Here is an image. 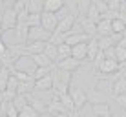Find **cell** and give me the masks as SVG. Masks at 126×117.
<instances>
[{
	"instance_id": "5bb4252c",
	"label": "cell",
	"mask_w": 126,
	"mask_h": 117,
	"mask_svg": "<svg viewBox=\"0 0 126 117\" xmlns=\"http://www.w3.org/2000/svg\"><path fill=\"white\" fill-rule=\"evenodd\" d=\"M86 97H88L90 104H106V101H108L106 95L102 92H97V90H90V92L86 93Z\"/></svg>"
},
{
	"instance_id": "d6a6232c",
	"label": "cell",
	"mask_w": 126,
	"mask_h": 117,
	"mask_svg": "<svg viewBox=\"0 0 126 117\" xmlns=\"http://www.w3.org/2000/svg\"><path fill=\"white\" fill-rule=\"evenodd\" d=\"M28 28H37L40 26V15H28Z\"/></svg>"
},
{
	"instance_id": "ab89813d",
	"label": "cell",
	"mask_w": 126,
	"mask_h": 117,
	"mask_svg": "<svg viewBox=\"0 0 126 117\" xmlns=\"http://www.w3.org/2000/svg\"><path fill=\"white\" fill-rule=\"evenodd\" d=\"M38 117H55V115H51V114H47V112H44V114H38Z\"/></svg>"
},
{
	"instance_id": "ac0fdd59",
	"label": "cell",
	"mask_w": 126,
	"mask_h": 117,
	"mask_svg": "<svg viewBox=\"0 0 126 117\" xmlns=\"http://www.w3.org/2000/svg\"><path fill=\"white\" fill-rule=\"evenodd\" d=\"M31 60L35 62V66H37V68H51V66H53V62H51V60L47 59L44 53L31 55Z\"/></svg>"
},
{
	"instance_id": "d6986e66",
	"label": "cell",
	"mask_w": 126,
	"mask_h": 117,
	"mask_svg": "<svg viewBox=\"0 0 126 117\" xmlns=\"http://www.w3.org/2000/svg\"><path fill=\"white\" fill-rule=\"evenodd\" d=\"M92 114L95 117H110L111 110L108 104H92Z\"/></svg>"
},
{
	"instance_id": "6da1fadb",
	"label": "cell",
	"mask_w": 126,
	"mask_h": 117,
	"mask_svg": "<svg viewBox=\"0 0 126 117\" xmlns=\"http://www.w3.org/2000/svg\"><path fill=\"white\" fill-rule=\"evenodd\" d=\"M75 20H77V13H68L66 17H62V18L59 20L57 28H55V31L51 33V35H66L73 29V26H75Z\"/></svg>"
},
{
	"instance_id": "1f68e13d",
	"label": "cell",
	"mask_w": 126,
	"mask_h": 117,
	"mask_svg": "<svg viewBox=\"0 0 126 117\" xmlns=\"http://www.w3.org/2000/svg\"><path fill=\"white\" fill-rule=\"evenodd\" d=\"M115 60H117L119 64L126 60V50H124V48H121V46H115Z\"/></svg>"
},
{
	"instance_id": "f546056e",
	"label": "cell",
	"mask_w": 126,
	"mask_h": 117,
	"mask_svg": "<svg viewBox=\"0 0 126 117\" xmlns=\"http://www.w3.org/2000/svg\"><path fill=\"white\" fill-rule=\"evenodd\" d=\"M106 6L110 13H119L121 9V0H106Z\"/></svg>"
},
{
	"instance_id": "e575fe53",
	"label": "cell",
	"mask_w": 126,
	"mask_h": 117,
	"mask_svg": "<svg viewBox=\"0 0 126 117\" xmlns=\"http://www.w3.org/2000/svg\"><path fill=\"white\" fill-rule=\"evenodd\" d=\"M11 9L15 11L16 15H18L20 11H24V9H26V2H24V0H16V2L13 4V6H11Z\"/></svg>"
},
{
	"instance_id": "cb8c5ba5",
	"label": "cell",
	"mask_w": 126,
	"mask_h": 117,
	"mask_svg": "<svg viewBox=\"0 0 126 117\" xmlns=\"http://www.w3.org/2000/svg\"><path fill=\"white\" fill-rule=\"evenodd\" d=\"M11 104H13V106L16 108V110L20 112L22 108H26V106L29 104V95H16V97L13 99V102H11Z\"/></svg>"
},
{
	"instance_id": "f35d334b",
	"label": "cell",
	"mask_w": 126,
	"mask_h": 117,
	"mask_svg": "<svg viewBox=\"0 0 126 117\" xmlns=\"http://www.w3.org/2000/svg\"><path fill=\"white\" fill-rule=\"evenodd\" d=\"M6 50H7V46L4 44V40H0V55H2L4 51H6Z\"/></svg>"
},
{
	"instance_id": "ffe728a7",
	"label": "cell",
	"mask_w": 126,
	"mask_h": 117,
	"mask_svg": "<svg viewBox=\"0 0 126 117\" xmlns=\"http://www.w3.org/2000/svg\"><path fill=\"white\" fill-rule=\"evenodd\" d=\"M86 44H88V42H86ZM86 44L71 46V57L75 60H79V62H82V60L86 59Z\"/></svg>"
},
{
	"instance_id": "ee69618b",
	"label": "cell",
	"mask_w": 126,
	"mask_h": 117,
	"mask_svg": "<svg viewBox=\"0 0 126 117\" xmlns=\"http://www.w3.org/2000/svg\"><path fill=\"white\" fill-rule=\"evenodd\" d=\"M123 117H126V110H124V115H123Z\"/></svg>"
},
{
	"instance_id": "e0dca14e",
	"label": "cell",
	"mask_w": 126,
	"mask_h": 117,
	"mask_svg": "<svg viewBox=\"0 0 126 117\" xmlns=\"http://www.w3.org/2000/svg\"><path fill=\"white\" fill-rule=\"evenodd\" d=\"M97 37H111V20H99Z\"/></svg>"
},
{
	"instance_id": "7402d4cb",
	"label": "cell",
	"mask_w": 126,
	"mask_h": 117,
	"mask_svg": "<svg viewBox=\"0 0 126 117\" xmlns=\"http://www.w3.org/2000/svg\"><path fill=\"white\" fill-rule=\"evenodd\" d=\"M9 77H11V68H4V66H0V92H4V90H6Z\"/></svg>"
},
{
	"instance_id": "7bdbcfd3",
	"label": "cell",
	"mask_w": 126,
	"mask_h": 117,
	"mask_svg": "<svg viewBox=\"0 0 126 117\" xmlns=\"http://www.w3.org/2000/svg\"><path fill=\"white\" fill-rule=\"evenodd\" d=\"M121 73H123V75H121V79H126V70H123Z\"/></svg>"
},
{
	"instance_id": "2e32d148",
	"label": "cell",
	"mask_w": 126,
	"mask_h": 117,
	"mask_svg": "<svg viewBox=\"0 0 126 117\" xmlns=\"http://www.w3.org/2000/svg\"><path fill=\"white\" fill-rule=\"evenodd\" d=\"M99 51H101V50H99V44H97V37L90 38V42L86 44V59L95 60V57H97Z\"/></svg>"
},
{
	"instance_id": "f1b7e54d",
	"label": "cell",
	"mask_w": 126,
	"mask_h": 117,
	"mask_svg": "<svg viewBox=\"0 0 126 117\" xmlns=\"http://www.w3.org/2000/svg\"><path fill=\"white\" fill-rule=\"evenodd\" d=\"M51 68H53V66H51ZM51 68H37V70L33 71V81L42 79V77H46V75H51Z\"/></svg>"
},
{
	"instance_id": "b9f144b4",
	"label": "cell",
	"mask_w": 126,
	"mask_h": 117,
	"mask_svg": "<svg viewBox=\"0 0 126 117\" xmlns=\"http://www.w3.org/2000/svg\"><path fill=\"white\" fill-rule=\"evenodd\" d=\"M4 102V92H0V104Z\"/></svg>"
},
{
	"instance_id": "8fae6325",
	"label": "cell",
	"mask_w": 126,
	"mask_h": 117,
	"mask_svg": "<svg viewBox=\"0 0 126 117\" xmlns=\"http://www.w3.org/2000/svg\"><path fill=\"white\" fill-rule=\"evenodd\" d=\"M42 2H44V11L53 13V15H59V11H62L66 7L64 0H42Z\"/></svg>"
},
{
	"instance_id": "4dcf8cb0",
	"label": "cell",
	"mask_w": 126,
	"mask_h": 117,
	"mask_svg": "<svg viewBox=\"0 0 126 117\" xmlns=\"http://www.w3.org/2000/svg\"><path fill=\"white\" fill-rule=\"evenodd\" d=\"M16 88H18V79H16V77L11 73L9 81H7V86H6V90H9V92H15V93H16ZM6 90H4V92H6Z\"/></svg>"
},
{
	"instance_id": "9c48e42d",
	"label": "cell",
	"mask_w": 126,
	"mask_h": 117,
	"mask_svg": "<svg viewBox=\"0 0 126 117\" xmlns=\"http://www.w3.org/2000/svg\"><path fill=\"white\" fill-rule=\"evenodd\" d=\"M80 31L84 33V35H88L90 38L97 37V24L92 22L90 18H86V17H80Z\"/></svg>"
},
{
	"instance_id": "83f0119b",
	"label": "cell",
	"mask_w": 126,
	"mask_h": 117,
	"mask_svg": "<svg viewBox=\"0 0 126 117\" xmlns=\"http://www.w3.org/2000/svg\"><path fill=\"white\" fill-rule=\"evenodd\" d=\"M18 117H38V112L35 110L31 104H28L26 108H22V110L18 112Z\"/></svg>"
},
{
	"instance_id": "9a60e30c",
	"label": "cell",
	"mask_w": 126,
	"mask_h": 117,
	"mask_svg": "<svg viewBox=\"0 0 126 117\" xmlns=\"http://www.w3.org/2000/svg\"><path fill=\"white\" fill-rule=\"evenodd\" d=\"M26 11L29 15H40L44 11V2L42 0H28L26 2Z\"/></svg>"
},
{
	"instance_id": "52a82bcc",
	"label": "cell",
	"mask_w": 126,
	"mask_h": 117,
	"mask_svg": "<svg viewBox=\"0 0 126 117\" xmlns=\"http://www.w3.org/2000/svg\"><path fill=\"white\" fill-rule=\"evenodd\" d=\"M86 42H90V37L84 33H66L64 35V44H68L69 48L77 44H86Z\"/></svg>"
},
{
	"instance_id": "8d00e7d4",
	"label": "cell",
	"mask_w": 126,
	"mask_h": 117,
	"mask_svg": "<svg viewBox=\"0 0 126 117\" xmlns=\"http://www.w3.org/2000/svg\"><path fill=\"white\" fill-rule=\"evenodd\" d=\"M117 102H119L121 106H124L126 108V93H123V95H117V97H113Z\"/></svg>"
},
{
	"instance_id": "7c38bea8",
	"label": "cell",
	"mask_w": 126,
	"mask_h": 117,
	"mask_svg": "<svg viewBox=\"0 0 126 117\" xmlns=\"http://www.w3.org/2000/svg\"><path fill=\"white\" fill-rule=\"evenodd\" d=\"M49 90H53V79H51V75H46L42 79L35 81L33 92H49Z\"/></svg>"
},
{
	"instance_id": "836d02e7",
	"label": "cell",
	"mask_w": 126,
	"mask_h": 117,
	"mask_svg": "<svg viewBox=\"0 0 126 117\" xmlns=\"http://www.w3.org/2000/svg\"><path fill=\"white\" fill-rule=\"evenodd\" d=\"M95 7H97L99 15H104V13H108V6H106V0H97V2H93Z\"/></svg>"
},
{
	"instance_id": "5b68a950",
	"label": "cell",
	"mask_w": 126,
	"mask_h": 117,
	"mask_svg": "<svg viewBox=\"0 0 126 117\" xmlns=\"http://www.w3.org/2000/svg\"><path fill=\"white\" fill-rule=\"evenodd\" d=\"M49 37H51V33H47L42 26L29 28V31H28V42H47Z\"/></svg>"
},
{
	"instance_id": "4fadbf2b",
	"label": "cell",
	"mask_w": 126,
	"mask_h": 117,
	"mask_svg": "<svg viewBox=\"0 0 126 117\" xmlns=\"http://www.w3.org/2000/svg\"><path fill=\"white\" fill-rule=\"evenodd\" d=\"M97 70L101 71V73H106V75H110V73L119 71V62H115V60H110V59H104L102 62L97 66Z\"/></svg>"
},
{
	"instance_id": "277c9868",
	"label": "cell",
	"mask_w": 126,
	"mask_h": 117,
	"mask_svg": "<svg viewBox=\"0 0 126 117\" xmlns=\"http://www.w3.org/2000/svg\"><path fill=\"white\" fill-rule=\"evenodd\" d=\"M68 95L69 99H71L73 106H75V110H79V108H82L88 102V97H86V92L82 88H69L68 90Z\"/></svg>"
},
{
	"instance_id": "f6af8a7d",
	"label": "cell",
	"mask_w": 126,
	"mask_h": 117,
	"mask_svg": "<svg viewBox=\"0 0 126 117\" xmlns=\"http://www.w3.org/2000/svg\"><path fill=\"white\" fill-rule=\"evenodd\" d=\"M0 117H7V115H0Z\"/></svg>"
},
{
	"instance_id": "8992f818",
	"label": "cell",
	"mask_w": 126,
	"mask_h": 117,
	"mask_svg": "<svg viewBox=\"0 0 126 117\" xmlns=\"http://www.w3.org/2000/svg\"><path fill=\"white\" fill-rule=\"evenodd\" d=\"M57 24H59L57 15H53V13H46V11L40 13V26L46 29L47 33H53L55 28H57Z\"/></svg>"
},
{
	"instance_id": "60d3db41",
	"label": "cell",
	"mask_w": 126,
	"mask_h": 117,
	"mask_svg": "<svg viewBox=\"0 0 126 117\" xmlns=\"http://www.w3.org/2000/svg\"><path fill=\"white\" fill-rule=\"evenodd\" d=\"M4 38V29H2V20H0V40Z\"/></svg>"
},
{
	"instance_id": "30bf717a",
	"label": "cell",
	"mask_w": 126,
	"mask_h": 117,
	"mask_svg": "<svg viewBox=\"0 0 126 117\" xmlns=\"http://www.w3.org/2000/svg\"><path fill=\"white\" fill-rule=\"evenodd\" d=\"M57 68H59V70H62V71L73 73L75 70H79V68H80V62H79V60H75L73 57H68V59H64V60H59Z\"/></svg>"
},
{
	"instance_id": "3957f363",
	"label": "cell",
	"mask_w": 126,
	"mask_h": 117,
	"mask_svg": "<svg viewBox=\"0 0 126 117\" xmlns=\"http://www.w3.org/2000/svg\"><path fill=\"white\" fill-rule=\"evenodd\" d=\"M0 20H2V29H4V33L9 31V29H15V28H16V13L13 11L9 6L4 9L2 17H0Z\"/></svg>"
},
{
	"instance_id": "d4e9b609",
	"label": "cell",
	"mask_w": 126,
	"mask_h": 117,
	"mask_svg": "<svg viewBox=\"0 0 126 117\" xmlns=\"http://www.w3.org/2000/svg\"><path fill=\"white\" fill-rule=\"evenodd\" d=\"M44 55H46V57L51 60V62H57V59H59L57 46H53V44H49V42H47V44H46V48H44Z\"/></svg>"
},
{
	"instance_id": "4316f807",
	"label": "cell",
	"mask_w": 126,
	"mask_h": 117,
	"mask_svg": "<svg viewBox=\"0 0 126 117\" xmlns=\"http://www.w3.org/2000/svg\"><path fill=\"white\" fill-rule=\"evenodd\" d=\"M57 51H59V59H57V62H59V60L68 59V57H71V48H69L68 44H60V46H57Z\"/></svg>"
},
{
	"instance_id": "7a4b0ae2",
	"label": "cell",
	"mask_w": 126,
	"mask_h": 117,
	"mask_svg": "<svg viewBox=\"0 0 126 117\" xmlns=\"http://www.w3.org/2000/svg\"><path fill=\"white\" fill-rule=\"evenodd\" d=\"M13 70H16V71H24V73H28V75H31V77H33V71L37 70V66H35V62L31 60V57H29V55H20L18 60L13 64Z\"/></svg>"
},
{
	"instance_id": "d590c367",
	"label": "cell",
	"mask_w": 126,
	"mask_h": 117,
	"mask_svg": "<svg viewBox=\"0 0 126 117\" xmlns=\"http://www.w3.org/2000/svg\"><path fill=\"white\" fill-rule=\"evenodd\" d=\"M6 115H7V117H18V110H16V108L11 104V102H7V110H6Z\"/></svg>"
},
{
	"instance_id": "484cf974",
	"label": "cell",
	"mask_w": 126,
	"mask_h": 117,
	"mask_svg": "<svg viewBox=\"0 0 126 117\" xmlns=\"http://www.w3.org/2000/svg\"><path fill=\"white\" fill-rule=\"evenodd\" d=\"M86 18H90V20H92V22H95V24L101 20V15H99V11H97V7H95V4H93V2L90 4L88 11H86Z\"/></svg>"
},
{
	"instance_id": "603a6c76",
	"label": "cell",
	"mask_w": 126,
	"mask_h": 117,
	"mask_svg": "<svg viewBox=\"0 0 126 117\" xmlns=\"http://www.w3.org/2000/svg\"><path fill=\"white\" fill-rule=\"evenodd\" d=\"M113 92H111V95L113 97H117V95H123V93H126V79H117L115 82H113Z\"/></svg>"
},
{
	"instance_id": "44dd1931",
	"label": "cell",
	"mask_w": 126,
	"mask_h": 117,
	"mask_svg": "<svg viewBox=\"0 0 126 117\" xmlns=\"http://www.w3.org/2000/svg\"><path fill=\"white\" fill-rule=\"evenodd\" d=\"M124 28H126V24H124L121 18H113V20H111V35H115V37H123Z\"/></svg>"
},
{
	"instance_id": "ba28073f",
	"label": "cell",
	"mask_w": 126,
	"mask_h": 117,
	"mask_svg": "<svg viewBox=\"0 0 126 117\" xmlns=\"http://www.w3.org/2000/svg\"><path fill=\"white\" fill-rule=\"evenodd\" d=\"M46 112H47V114H51V115H68V110L64 108L62 102L57 99V95L47 102V110Z\"/></svg>"
},
{
	"instance_id": "74e56055",
	"label": "cell",
	"mask_w": 126,
	"mask_h": 117,
	"mask_svg": "<svg viewBox=\"0 0 126 117\" xmlns=\"http://www.w3.org/2000/svg\"><path fill=\"white\" fill-rule=\"evenodd\" d=\"M115 46H121V48H124V50H126V37H121L119 42H117Z\"/></svg>"
}]
</instances>
